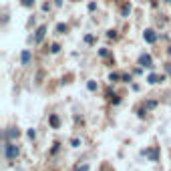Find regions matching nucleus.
Listing matches in <instances>:
<instances>
[{"instance_id":"obj_1","label":"nucleus","mask_w":171,"mask_h":171,"mask_svg":"<svg viewBox=\"0 0 171 171\" xmlns=\"http://www.w3.org/2000/svg\"><path fill=\"white\" fill-rule=\"evenodd\" d=\"M4 155H6V159L8 161H14L18 155V147L12 143V141H4Z\"/></svg>"},{"instance_id":"obj_2","label":"nucleus","mask_w":171,"mask_h":171,"mask_svg":"<svg viewBox=\"0 0 171 171\" xmlns=\"http://www.w3.org/2000/svg\"><path fill=\"white\" fill-rule=\"evenodd\" d=\"M18 137H20V131H18V129H14V127L6 129V131L2 133V139H4V141H16Z\"/></svg>"},{"instance_id":"obj_3","label":"nucleus","mask_w":171,"mask_h":171,"mask_svg":"<svg viewBox=\"0 0 171 171\" xmlns=\"http://www.w3.org/2000/svg\"><path fill=\"white\" fill-rule=\"evenodd\" d=\"M139 65H141V67H147V68H153V58H151V54H141V56H139Z\"/></svg>"},{"instance_id":"obj_4","label":"nucleus","mask_w":171,"mask_h":171,"mask_svg":"<svg viewBox=\"0 0 171 171\" xmlns=\"http://www.w3.org/2000/svg\"><path fill=\"white\" fill-rule=\"evenodd\" d=\"M143 38H145V42L153 44L155 40H157V34H155V30H151V28H147V30L143 32Z\"/></svg>"},{"instance_id":"obj_5","label":"nucleus","mask_w":171,"mask_h":171,"mask_svg":"<svg viewBox=\"0 0 171 171\" xmlns=\"http://www.w3.org/2000/svg\"><path fill=\"white\" fill-rule=\"evenodd\" d=\"M44 34H46V26L42 24V26H38V28H36V34H34V42H42Z\"/></svg>"},{"instance_id":"obj_6","label":"nucleus","mask_w":171,"mask_h":171,"mask_svg":"<svg viewBox=\"0 0 171 171\" xmlns=\"http://www.w3.org/2000/svg\"><path fill=\"white\" fill-rule=\"evenodd\" d=\"M163 81H165V77H163V75H161V77H157V75H153V72H151V75L147 77V83H149V85H157V83H163Z\"/></svg>"},{"instance_id":"obj_7","label":"nucleus","mask_w":171,"mask_h":171,"mask_svg":"<svg viewBox=\"0 0 171 171\" xmlns=\"http://www.w3.org/2000/svg\"><path fill=\"white\" fill-rule=\"evenodd\" d=\"M143 155H145V157H149L151 161H157V159H159V153H157V149H145V151H143Z\"/></svg>"},{"instance_id":"obj_8","label":"nucleus","mask_w":171,"mask_h":171,"mask_svg":"<svg viewBox=\"0 0 171 171\" xmlns=\"http://www.w3.org/2000/svg\"><path fill=\"white\" fill-rule=\"evenodd\" d=\"M30 58H32L30 51H22V52H20V63H22V65H28V63H30Z\"/></svg>"},{"instance_id":"obj_9","label":"nucleus","mask_w":171,"mask_h":171,"mask_svg":"<svg viewBox=\"0 0 171 171\" xmlns=\"http://www.w3.org/2000/svg\"><path fill=\"white\" fill-rule=\"evenodd\" d=\"M58 125H61V119H58L56 115H52L51 117V127L52 129H58Z\"/></svg>"},{"instance_id":"obj_10","label":"nucleus","mask_w":171,"mask_h":171,"mask_svg":"<svg viewBox=\"0 0 171 171\" xmlns=\"http://www.w3.org/2000/svg\"><path fill=\"white\" fill-rule=\"evenodd\" d=\"M56 32H58V34H65V32H67V24H63V22H61V24H56Z\"/></svg>"},{"instance_id":"obj_11","label":"nucleus","mask_w":171,"mask_h":171,"mask_svg":"<svg viewBox=\"0 0 171 171\" xmlns=\"http://www.w3.org/2000/svg\"><path fill=\"white\" fill-rule=\"evenodd\" d=\"M119 79H121V77L117 75V72H111V75H109V81H111V83H117Z\"/></svg>"},{"instance_id":"obj_12","label":"nucleus","mask_w":171,"mask_h":171,"mask_svg":"<svg viewBox=\"0 0 171 171\" xmlns=\"http://www.w3.org/2000/svg\"><path fill=\"white\" fill-rule=\"evenodd\" d=\"M87 89H89V91H97V83H95V81H89V83H87Z\"/></svg>"},{"instance_id":"obj_13","label":"nucleus","mask_w":171,"mask_h":171,"mask_svg":"<svg viewBox=\"0 0 171 171\" xmlns=\"http://www.w3.org/2000/svg\"><path fill=\"white\" fill-rule=\"evenodd\" d=\"M121 12H123V16H129V12H131V6H129V4H125Z\"/></svg>"},{"instance_id":"obj_14","label":"nucleus","mask_w":171,"mask_h":171,"mask_svg":"<svg viewBox=\"0 0 171 171\" xmlns=\"http://www.w3.org/2000/svg\"><path fill=\"white\" fill-rule=\"evenodd\" d=\"M85 42H87V44H93V42H95V36H93V34H87V36H85Z\"/></svg>"},{"instance_id":"obj_15","label":"nucleus","mask_w":171,"mask_h":171,"mask_svg":"<svg viewBox=\"0 0 171 171\" xmlns=\"http://www.w3.org/2000/svg\"><path fill=\"white\" fill-rule=\"evenodd\" d=\"M109 97H111V103H113V105H119L121 103V99L117 97V95H109Z\"/></svg>"},{"instance_id":"obj_16","label":"nucleus","mask_w":171,"mask_h":171,"mask_svg":"<svg viewBox=\"0 0 171 171\" xmlns=\"http://www.w3.org/2000/svg\"><path fill=\"white\" fill-rule=\"evenodd\" d=\"M155 107H157V103L155 101H147L145 103V109H155Z\"/></svg>"},{"instance_id":"obj_17","label":"nucleus","mask_w":171,"mask_h":171,"mask_svg":"<svg viewBox=\"0 0 171 171\" xmlns=\"http://www.w3.org/2000/svg\"><path fill=\"white\" fill-rule=\"evenodd\" d=\"M20 2H22V6H26V8H30L34 4V0H20Z\"/></svg>"},{"instance_id":"obj_18","label":"nucleus","mask_w":171,"mask_h":171,"mask_svg":"<svg viewBox=\"0 0 171 171\" xmlns=\"http://www.w3.org/2000/svg\"><path fill=\"white\" fill-rule=\"evenodd\" d=\"M26 135H28V139H34V137H36V131H34V129H28Z\"/></svg>"},{"instance_id":"obj_19","label":"nucleus","mask_w":171,"mask_h":171,"mask_svg":"<svg viewBox=\"0 0 171 171\" xmlns=\"http://www.w3.org/2000/svg\"><path fill=\"white\" fill-rule=\"evenodd\" d=\"M58 51H61V46H58V44H52V46H51V52H52V54H56Z\"/></svg>"},{"instance_id":"obj_20","label":"nucleus","mask_w":171,"mask_h":171,"mask_svg":"<svg viewBox=\"0 0 171 171\" xmlns=\"http://www.w3.org/2000/svg\"><path fill=\"white\" fill-rule=\"evenodd\" d=\"M70 145H72V147H79L81 141H79V139H70Z\"/></svg>"},{"instance_id":"obj_21","label":"nucleus","mask_w":171,"mask_h":171,"mask_svg":"<svg viewBox=\"0 0 171 171\" xmlns=\"http://www.w3.org/2000/svg\"><path fill=\"white\" fill-rule=\"evenodd\" d=\"M107 36H109V38H117V32H115V30H109Z\"/></svg>"},{"instance_id":"obj_22","label":"nucleus","mask_w":171,"mask_h":171,"mask_svg":"<svg viewBox=\"0 0 171 171\" xmlns=\"http://www.w3.org/2000/svg\"><path fill=\"white\" fill-rule=\"evenodd\" d=\"M121 79H123L125 83H129V81H131V75H121Z\"/></svg>"},{"instance_id":"obj_23","label":"nucleus","mask_w":171,"mask_h":171,"mask_svg":"<svg viewBox=\"0 0 171 171\" xmlns=\"http://www.w3.org/2000/svg\"><path fill=\"white\" fill-rule=\"evenodd\" d=\"M99 54H101V56H107V54H109V51H107V49H101V51H99Z\"/></svg>"},{"instance_id":"obj_24","label":"nucleus","mask_w":171,"mask_h":171,"mask_svg":"<svg viewBox=\"0 0 171 171\" xmlns=\"http://www.w3.org/2000/svg\"><path fill=\"white\" fill-rule=\"evenodd\" d=\"M75 171H89V165H83V167H77Z\"/></svg>"},{"instance_id":"obj_25","label":"nucleus","mask_w":171,"mask_h":171,"mask_svg":"<svg viewBox=\"0 0 171 171\" xmlns=\"http://www.w3.org/2000/svg\"><path fill=\"white\" fill-rule=\"evenodd\" d=\"M167 72H169V75H171V65H167Z\"/></svg>"},{"instance_id":"obj_26","label":"nucleus","mask_w":171,"mask_h":171,"mask_svg":"<svg viewBox=\"0 0 171 171\" xmlns=\"http://www.w3.org/2000/svg\"><path fill=\"white\" fill-rule=\"evenodd\" d=\"M167 52H169V54H171V46H169V51H167Z\"/></svg>"},{"instance_id":"obj_27","label":"nucleus","mask_w":171,"mask_h":171,"mask_svg":"<svg viewBox=\"0 0 171 171\" xmlns=\"http://www.w3.org/2000/svg\"><path fill=\"white\" fill-rule=\"evenodd\" d=\"M165 2H171V0H165Z\"/></svg>"}]
</instances>
